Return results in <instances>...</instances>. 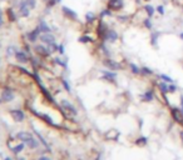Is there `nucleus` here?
I'll list each match as a JSON object with an SVG mask.
<instances>
[{"label": "nucleus", "instance_id": "obj_15", "mask_svg": "<svg viewBox=\"0 0 183 160\" xmlns=\"http://www.w3.org/2000/svg\"><path fill=\"white\" fill-rule=\"evenodd\" d=\"M14 93H13V90H10V89H5L4 91H3V94H2V100L3 102H11V100L14 99Z\"/></svg>", "mask_w": 183, "mask_h": 160}, {"label": "nucleus", "instance_id": "obj_45", "mask_svg": "<svg viewBox=\"0 0 183 160\" xmlns=\"http://www.w3.org/2000/svg\"><path fill=\"white\" fill-rule=\"evenodd\" d=\"M143 3H144L143 0H136V4H137V5H142Z\"/></svg>", "mask_w": 183, "mask_h": 160}, {"label": "nucleus", "instance_id": "obj_54", "mask_svg": "<svg viewBox=\"0 0 183 160\" xmlns=\"http://www.w3.org/2000/svg\"><path fill=\"white\" fill-rule=\"evenodd\" d=\"M20 160H24V159H20Z\"/></svg>", "mask_w": 183, "mask_h": 160}, {"label": "nucleus", "instance_id": "obj_50", "mask_svg": "<svg viewBox=\"0 0 183 160\" xmlns=\"http://www.w3.org/2000/svg\"><path fill=\"white\" fill-rule=\"evenodd\" d=\"M5 160H11V159L10 158H5Z\"/></svg>", "mask_w": 183, "mask_h": 160}, {"label": "nucleus", "instance_id": "obj_24", "mask_svg": "<svg viewBox=\"0 0 183 160\" xmlns=\"http://www.w3.org/2000/svg\"><path fill=\"white\" fill-rule=\"evenodd\" d=\"M78 42L82 43V44H88V43H93V42H94V39L92 38V36H89L88 34H83L82 36H79Z\"/></svg>", "mask_w": 183, "mask_h": 160}, {"label": "nucleus", "instance_id": "obj_51", "mask_svg": "<svg viewBox=\"0 0 183 160\" xmlns=\"http://www.w3.org/2000/svg\"><path fill=\"white\" fill-rule=\"evenodd\" d=\"M2 102H3V100H2V99H0V103H2Z\"/></svg>", "mask_w": 183, "mask_h": 160}, {"label": "nucleus", "instance_id": "obj_20", "mask_svg": "<svg viewBox=\"0 0 183 160\" xmlns=\"http://www.w3.org/2000/svg\"><path fill=\"white\" fill-rule=\"evenodd\" d=\"M142 23H143V26H144L145 29H148V30H153V28H154V24H153V18H149V16L144 18Z\"/></svg>", "mask_w": 183, "mask_h": 160}, {"label": "nucleus", "instance_id": "obj_30", "mask_svg": "<svg viewBox=\"0 0 183 160\" xmlns=\"http://www.w3.org/2000/svg\"><path fill=\"white\" fill-rule=\"evenodd\" d=\"M140 74H143V75H153V70L149 69L148 66H142L140 68Z\"/></svg>", "mask_w": 183, "mask_h": 160}, {"label": "nucleus", "instance_id": "obj_48", "mask_svg": "<svg viewBox=\"0 0 183 160\" xmlns=\"http://www.w3.org/2000/svg\"><path fill=\"white\" fill-rule=\"evenodd\" d=\"M143 2H144V3H151L152 0H143Z\"/></svg>", "mask_w": 183, "mask_h": 160}, {"label": "nucleus", "instance_id": "obj_25", "mask_svg": "<svg viewBox=\"0 0 183 160\" xmlns=\"http://www.w3.org/2000/svg\"><path fill=\"white\" fill-rule=\"evenodd\" d=\"M62 105H63V108L64 109H67V110H69L70 113H73V114H77V109L73 106L69 102H67V100H62Z\"/></svg>", "mask_w": 183, "mask_h": 160}, {"label": "nucleus", "instance_id": "obj_49", "mask_svg": "<svg viewBox=\"0 0 183 160\" xmlns=\"http://www.w3.org/2000/svg\"><path fill=\"white\" fill-rule=\"evenodd\" d=\"M62 2H63V0H57V3H58V4H60Z\"/></svg>", "mask_w": 183, "mask_h": 160}, {"label": "nucleus", "instance_id": "obj_53", "mask_svg": "<svg viewBox=\"0 0 183 160\" xmlns=\"http://www.w3.org/2000/svg\"><path fill=\"white\" fill-rule=\"evenodd\" d=\"M0 2H4V0H0Z\"/></svg>", "mask_w": 183, "mask_h": 160}, {"label": "nucleus", "instance_id": "obj_52", "mask_svg": "<svg viewBox=\"0 0 183 160\" xmlns=\"http://www.w3.org/2000/svg\"><path fill=\"white\" fill-rule=\"evenodd\" d=\"M182 139H183V133H182Z\"/></svg>", "mask_w": 183, "mask_h": 160}, {"label": "nucleus", "instance_id": "obj_28", "mask_svg": "<svg viewBox=\"0 0 183 160\" xmlns=\"http://www.w3.org/2000/svg\"><path fill=\"white\" fill-rule=\"evenodd\" d=\"M57 4H58V3H57V0H45V8H47L48 10L53 9Z\"/></svg>", "mask_w": 183, "mask_h": 160}, {"label": "nucleus", "instance_id": "obj_5", "mask_svg": "<svg viewBox=\"0 0 183 160\" xmlns=\"http://www.w3.org/2000/svg\"><path fill=\"white\" fill-rule=\"evenodd\" d=\"M42 34H43L42 29H40L38 25H36V26L34 28V30H31V31H26L25 36H26V39H28V42H29V43H35L36 40H38V39L40 38Z\"/></svg>", "mask_w": 183, "mask_h": 160}, {"label": "nucleus", "instance_id": "obj_22", "mask_svg": "<svg viewBox=\"0 0 183 160\" xmlns=\"http://www.w3.org/2000/svg\"><path fill=\"white\" fill-rule=\"evenodd\" d=\"M10 114L16 122H23L24 120V113L22 110H10Z\"/></svg>", "mask_w": 183, "mask_h": 160}, {"label": "nucleus", "instance_id": "obj_36", "mask_svg": "<svg viewBox=\"0 0 183 160\" xmlns=\"http://www.w3.org/2000/svg\"><path fill=\"white\" fill-rule=\"evenodd\" d=\"M156 10H157V13H158L161 16H163L164 14H166V8H164L163 5H158V6L156 8Z\"/></svg>", "mask_w": 183, "mask_h": 160}, {"label": "nucleus", "instance_id": "obj_40", "mask_svg": "<svg viewBox=\"0 0 183 160\" xmlns=\"http://www.w3.org/2000/svg\"><path fill=\"white\" fill-rule=\"evenodd\" d=\"M58 53L60 55H64L65 54V46H64V44H58Z\"/></svg>", "mask_w": 183, "mask_h": 160}, {"label": "nucleus", "instance_id": "obj_43", "mask_svg": "<svg viewBox=\"0 0 183 160\" xmlns=\"http://www.w3.org/2000/svg\"><path fill=\"white\" fill-rule=\"evenodd\" d=\"M168 88H169V93H174V91H177V86H176L174 84H172V83L168 85Z\"/></svg>", "mask_w": 183, "mask_h": 160}, {"label": "nucleus", "instance_id": "obj_10", "mask_svg": "<svg viewBox=\"0 0 183 160\" xmlns=\"http://www.w3.org/2000/svg\"><path fill=\"white\" fill-rule=\"evenodd\" d=\"M5 15L8 18V22L10 23H15L16 20H18V13L15 11L14 6H9L5 9Z\"/></svg>", "mask_w": 183, "mask_h": 160}, {"label": "nucleus", "instance_id": "obj_19", "mask_svg": "<svg viewBox=\"0 0 183 160\" xmlns=\"http://www.w3.org/2000/svg\"><path fill=\"white\" fill-rule=\"evenodd\" d=\"M38 26L42 29L43 33H50V31H51V28L49 26V24L47 23V20H44V19H39Z\"/></svg>", "mask_w": 183, "mask_h": 160}, {"label": "nucleus", "instance_id": "obj_23", "mask_svg": "<svg viewBox=\"0 0 183 160\" xmlns=\"http://www.w3.org/2000/svg\"><path fill=\"white\" fill-rule=\"evenodd\" d=\"M114 15V11H112L111 9H108V8H105V9H103V10H100V13H99V19H104V18H112Z\"/></svg>", "mask_w": 183, "mask_h": 160}, {"label": "nucleus", "instance_id": "obj_34", "mask_svg": "<svg viewBox=\"0 0 183 160\" xmlns=\"http://www.w3.org/2000/svg\"><path fill=\"white\" fill-rule=\"evenodd\" d=\"M54 63H55L57 65H59V66H62V68H67V62H63V60L59 59V58L54 59Z\"/></svg>", "mask_w": 183, "mask_h": 160}, {"label": "nucleus", "instance_id": "obj_42", "mask_svg": "<svg viewBox=\"0 0 183 160\" xmlns=\"http://www.w3.org/2000/svg\"><path fill=\"white\" fill-rule=\"evenodd\" d=\"M145 143H147V138H144V136H143V138H139V139L137 140V144H138V145H142V144L144 145Z\"/></svg>", "mask_w": 183, "mask_h": 160}, {"label": "nucleus", "instance_id": "obj_6", "mask_svg": "<svg viewBox=\"0 0 183 160\" xmlns=\"http://www.w3.org/2000/svg\"><path fill=\"white\" fill-rule=\"evenodd\" d=\"M62 13L63 15L68 19V20H71V22H77V20H79V16H78V13L75 10L70 9L69 6H62Z\"/></svg>", "mask_w": 183, "mask_h": 160}, {"label": "nucleus", "instance_id": "obj_11", "mask_svg": "<svg viewBox=\"0 0 183 160\" xmlns=\"http://www.w3.org/2000/svg\"><path fill=\"white\" fill-rule=\"evenodd\" d=\"M118 39H119V35H118V33H117L114 29H109V30L107 31V35H105V38H104V42L116 43Z\"/></svg>", "mask_w": 183, "mask_h": 160}, {"label": "nucleus", "instance_id": "obj_32", "mask_svg": "<svg viewBox=\"0 0 183 160\" xmlns=\"http://www.w3.org/2000/svg\"><path fill=\"white\" fill-rule=\"evenodd\" d=\"M158 76H159V79L162 80V82H166V83H173V79H172V78H169V76H168V75H166V74H159Z\"/></svg>", "mask_w": 183, "mask_h": 160}, {"label": "nucleus", "instance_id": "obj_16", "mask_svg": "<svg viewBox=\"0 0 183 160\" xmlns=\"http://www.w3.org/2000/svg\"><path fill=\"white\" fill-rule=\"evenodd\" d=\"M162 35V31H153L151 33V45L154 48H158V39Z\"/></svg>", "mask_w": 183, "mask_h": 160}, {"label": "nucleus", "instance_id": "obj_41", "mask_svg": "<svg viewBox=\"0 0 183 160\" xmlns=\"http://www.w3.org/2000/svg\"><path fill=\"white\" fill-rule=\"evenodd\" d=\"M4 25V11L0 9V28H3Z\"/></svg>", "mask_w": 183, "mask_h": 160}, {"label": "nucleus", "instance_id": "obj_29", "mask_svg": "<svg viewBox=\"0 0 183 160\" xmlns=\"http://www.w3.org/2000/svg\"><path fill=\"white\" fill-rule=\"evenodd\" d=\"M36 115H38V116H40L42 119H44V122L49 123L50 125H54V123H53V120H51V118H50L49 115H47V114H38V113H36Z\"/></svg>", "mask_w": 183, "mask_h": 160}, {"label": "nucleus", "instance_id": "obj_44", "mask_svg": "<svg viewBox=\"0 0 183 160\" xmlns=\"http://www.w3.org/2000/svg\"><path fill=\"white\" fill-rule=\"evenodd\" d=\"M24 49H25V51H26L28 54L30 53V46H29V45H26V44H25V45H24Z\"/></svg>", "mask_w": 183, "mask_h": 160}, {"label": "nucleus", "instance_id": "obj_26", "mask_svg": "<svg viewBox=\"0 0 183 160\" xmlns=\"http://www.w3.org/2000/svg\"><path fill=\"white\" fill-rule=\"evenodd\" d=\"M153 98H154L153 90H148V91H145V93L142 95V99L144 100V102H152Z\"/></svg>", "mask_w": 183, "mask_h": 160}, {"label": "nucleus", "instance_id": "obj_37", "mask_svg": "<svg viewBox=\"0 0 183 160\" xmlns=\"http://www.w3.org/2000/svg\"><path fill=\"white\" fill-rule=\"evenodd\" d=\"M25 2H26V5H28L31 10L36 8V0H25Z\"/></svg>", "mask_w": 183, "mask_h": 160}, {"label": "nucleus", "instance_id": "obj_7", "mask_svg": "<svg viewBox=\"0 0 183 160\" xmlns=\"http://www.w3.org/2000/svg\"><path fill=\"white\" fill-rule=\"evenodd\" d=\"M103 64H104L109 70H113V71H116V70H120V69H122V65H120L118 62H116V60L111 59V58L104 59V60H103Z\"/></svg>", "mask_w": 183, "mask_h": 160}, {"label": "nucleus", "instance_id": "obj_9", "mask_svg": "<svg viewBox=\"0 0 183 160\" xmlns=\"http://www.w3.org/2000/svg\"><path fill=\"white\" fill-rule=\"evenodd\" d=\"M15 59L18 60V63H22V64H26L28 62H30L29 59V55L26 54V51H23V50H16L15 51Z\"/></svg>", "mask_w": 183, "mask_h": 160}, {"label": "nucleus", "instance_id": "obj_46", "mask_svg": "<svg viewBox=\"0 0 183 160\" xmlns=\"http://www.w3.org/2000/svg\"><path fill=\"white\" fill-rule=\"evenodd\" d=\"M178 36H179V39H182V40H183V31H181V33L178 34Z\"/></svg>", "mask_w": 183, "mask_h": 160}, {"label": "nucleus", "instance_id": "obj_2", "mask_svg": "<svg viewBox=\"0 0 183 160\" xmlns=\"http://www.w3.org/2000/svg\"><path fill=\"white\" fill-rule=\"evenodd\" d=\"M15 8H18V15L22 16V18H28L30 15V8L26 5V2L25 0H19L15 5Z\"/></svg>", "mask_w": 183, "mask_h": 160}, {"label": "nucleus", "instance_id": "obj_47", "mask_svg": "<svg viewBox=\"0 0 183 160\" xmlns=\"http://www.w3.org/2000/svg\"><path fill=\"white\" fill-rule=\"evenodd\" d=\"M39 160H49V159H48V158H45V156H42Z\"/></svg>", "mask_w": 183, "mask_h": 160}, {"label": "nucleus", "instance_id": "obj_4", "mask_svg": "<svg viewBox=\"0 0 183 160\" xmlns=\"http://www.w3.org/2000/svg\"><path fill=\"white\" fill-rule=\"evenodd\" d=\"M107 8L114 13H119L124 9V0H108Z\"/></svg>", "mask_w": 183, "mask_h": 160}, {"label": "nucleus", "instance_id": "obj_12", "mask_svg": "<svg viewBox=\"0 0 183 160\" xmlns=\"http://www.w3.org/2000/svg\"><path fill=\"white\" fill-rule=\"evenodd\" d=\"M102 75L104 80H108L111 83H114L117 79V73H114L113 70H102Z\"/></svg>", "mask_w": 183, "mask_h": 160}, {"label": "nucleus", "instance_id": "obj_38", "mask_svg": "<svg viewBox=\"0 0 183 160\" xmlns=\"http://www.w3.org/2000/svg\"><path fill=\"white\" fill-rule=\"evenodd\" d=\"M15 51H16V49L14 46H9L8 50H6V55L8 56H13V55H15Z\"/></svg>", "mask_w": 183, "mask_h": 160}, {"label": "nucleus", "instance_id": "obj_35", "mask_svg": "<svg viewBox=\"0 0 183 160\" xmlns=\"http://www.w3.org/2000/svg\"><path fill=\"white\" fill-rule=\"evenodd\" d=\"M23 149H24V144H19V145H16V146H13V148H11V150H13L15 154L20 153Z\"/></svg>", "mask_w": 183, "mask_h": 160}, {"label": "nucleus", "instance_id": "obj_17", "mask_svg": "<svg viewBox=\"0 0 183 160\" xmlns=\"http://www.w3.org/2000/svg\"><path fill=\"white\" fill-rule=\"evenodd\" d=\"M143 10L145 11L147 16H149V18H153V16H154V14L157 13L156 8H154L153 5H151V4H144V5H143Z\"/></svg>", "mask_w": 183, "mask_h": 160}, {"label": "nucleus", "instance_id": "obj_8", "mask_svg": "<svg viewBox=\"0 0 183 160\" xmlns=\"http://www.w3.org/2000/svg\"><path fill=\"white\" fill-rule=\"evenodd\" d=\"M34 50H35V53L38 54L39 56H43V58H47V56H49L50 54H51V51L49 50V48L44 44H39V45H35L34 46Z\"/></svg>", "mask_w": 183, "mask_h": 160}, {"label": "nucleus", "instance_id": "obj_31", "mask_svg": "<svg viewBox=\"0 0 183 160\" xmlns=\"http://www.w3.org/2000/svg\"><path fill=\"white\" fill-rule=\"evenodd\" d=\"M26 144H28V146H29V148H31V149H35V148H38V145H39L38 140H35L34 138H33V139H30V140H29V142H28Z\"/></svg>", "mask_w": 183, "mask_h": 160}, {"label": "nucleus", "instance_id": "obj_1", "mask_svg": "<svg viewBox=\"0 0 183 160\" xmlns=\"http://www.w3.org/2000/svg\"><path fill=\"white\" fill-rule=\"evenodd\" d=\"M39 39H40V42H42L43 44H45V45L49 48V50H50L51 53L58 51V43H57L55 36H54V34H53L51 31H50V33H43Z\"/></svg>", "mask_w": 183, "mask_h": 160}, {"label": "nucleus", "instance_id": "obj_27", "mask_svg": "<svg viewBox=\"0 0 183 160\" xmlns=\"http://www.w3.org/2000/svg\"><path fill=\"white\" fill-rule=\"evenodd\" d=\"M158 88H159V90H161V93H162L163 95H166L167 93H169V88H168V85H167L166 82L159 83V84H158Z\"/></svg>", "mask_w": 183, "mask_h": 160}, {"label": "nucleus", "instance_id": "obj_3", "mask_svg": "<svg viewBox=\"0 0 183 160\" xmlns=\"http://www.w3.org/2000/svg\"><path fill=\"white\" fill-rule=\"evenodd\" d=\"M108 30H109V26H108V24L104 22V19H99V20H98V25H97L96 31H97L98 38L102 40V42H104V38H105Z\"/></svg>", "mask_w": 183, "mask_h": 160}, {"label": "nucleus", "instance_id": "obj_18", "mask_svg": "<svg viewBox=\"0 0 183 160\" xmlns=\"http://www.w3.org/2000/svg\"><path fill=\"white\" fill-rule=\"evenodd\" d=\"M16 138L20 139L22 142H24V143H28L30 139H33V135L30 133H28V131H22V133H18L16 134Z\"/></svg>", "mask_w": 183, "mask_h": 160}, {"label": "nucleus", "instance_id": "obj_39", "mask_svg": "<svg viewBox=\"0 0 183 160\" xmlns=\"http://www.w3.org/2000/svg\"><path fill=\"white\" fill-rule=\"evenodd\" d=\"M62 84H63V86H64V89L67 90V91H70L71 89H70V85H69V83L67 82L65 79H62Z\"/></svg>", "mask_w": 183, "mask_h": 160}, {"label": "nucleus", "instance_id": "obj_21", "mask_svg": "<svg viewBox=\"0 0 183 160\" xmlns=\"http://www.w3.org/2000/svg\"><path fill=\"white\" fill-rule=\"evenodd\" d=\"M116 18H117V20L119 23H129V20L133 18V15H131V14H122L120 13Z\"/></svg>", "mask_w": 183, "mask_h": 160}, {"label": "nucleus", "instance_id": "obj_14", "mask_svg": "<svg viewBox=\"0 0 183 160\" xmlns=\"http://www.w3.org/2000/svg\"><path fill=\"white\" fill-rule=\"evenodd\" d=\"M171 111H172V116H173V119L176 120V122L179 123V124H183V113L177 108H172Z\"/></svg>", "mask_w": 183, "mask_h": 160}, {"label": "nucleus", "instance_id": "obj_33", "mask_svg": "<svg viewBox=\"0 0 183 160\" xmlns=\"http://www.w3.org/2000/svg\"><path fill=\"white\" fill-rule=\"evenodd\" d=\"M129 68H131V71H132L133 74H136V75L140 74V68H138V66H137L136 64L131 63V64H129Z\"/></svg>", "mask_w": 183, "mask_h": 160}, {"label": "nucleus", "instance_id": "obj_13", "mask_svg": "<svg viewBox=\"0 0 183 160\" xmlns=\"http://www.w3.org/2000/svg\"><path fill=\"white\" fill-rule=\"evenodd\" d=\"M99 16L96 14V13H93V11H87L85 13V15H84V19H85V23L88 24V25H90V24H93L96 20L98 19Z\"/></svg>", "mask_w": 183, "mask_h": 160}]
</instances>
